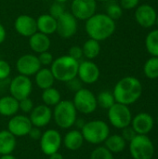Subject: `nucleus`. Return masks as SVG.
I'll use <instances>...</instances> for the list:
<instances>
[{
  "mask_svg": "<svg viewBox=\"0 0 158 159\" xmlns=\"http://www.w3.org/2000/svg\"><path fill=\"white\" fill-rule=\"evenodd\" d=\"M116 28L115 20L106 13H95L85 22V30L89 38L99 42L110 38Z\"/></svg>",
  "mask_w": 158,
  "mask_h": 159,
  "instance_id": "1",
  "label": "nucleus"
},
{
  "mask_svg": "<svg viewBox=\"0 0 158 159\" xmlns=\"http://www.w3.org/2000/svg\"><path fill=\"white\" fill-rule=\"evenodd\" d=\"M142 93V83L134 76L123 77L115 84L113 90L115 102L128 106L136 102L141 98Z\"/></svg>",
  "mask_w": 158,
  "mask_h": 159,
  "instance_id": "2",
  "label": "nucleus"
},
{
  "mask_svg": "<svg viewBox=\"0 0 158 159\" xmlns=\"http://www.w3.org/2000/svg\"><path fill=\"white\" fill-rule=\"evenodd\" d=\"M79 61L71 58L68 54L54 59L49 66L55 80L66 83L67 81L77 76Z\"/></svg>",
  "mask_w": 158,
  "mask_h": 159,
  "instance_id": "3",
  "label": "nucleus"
},
{
  "mask_svg": "<svg viewBox=\"0 0 158 159\" xmlns=\"http://www.w3.org/2000/svg\"><path fill=\"white\" fill-rule=\"evenodd\" d=\"M52 119L62 129H69L74 126L77 119V111L72 101L61 100L52 110Z\"/></svg>",
  "mask_w": 158,
  "mask_h": 159,
  "instance_id": "4",
  "label": "nucleus"
},
{
  "mask_svg": "<svg viewBox=\"0 0 158 159\" xmlns=\"http://www.w3.org/2000/svg\"><path fill=\"white\" fill-rule=\"evenodd\" d=\"M81 132L85 142L99 145L103 143L110 135V128L105 121L95 119L86 122Z\"/></svg>",
  "mask_w": 158,
  "mask_h": 159,
  "instance_id": "5",
  "label": "nucleus"
},
{
  "mask_svg": "<svg viewBox=\"0 0 158 159\" xmlns=\"http://www.w3.org/2000/svg\"><path fill=\"white\" fill-rule=\"evenodd\" d=\"M72 102L77 113L83 115H90L94 113L98 107L96 95L90 89L86 88H82L74 92Z\"/></svg>",
  "mask_w": 158,
  "mask_h": 159,
  "instance_id": "6",
  "label": "nucleus"
},
{
  "mask_svg": "<svg viewBox=\"0 0 158 159\" xmlns=\"http://www.w3.org/2000/svg\"><path fill=\"white\" fill-rule=\"evenodd\" d=\"M129 152L133 159H152L155 154L153 142L147 135H139L129 142Z\"/></svg>",
  "mask_w": 158,
  "mask_h": 159,
  "instance_id": "7",
  "label": "nucleus"
},
{
  "mask_svg": "<svg viewBox=\"0 0 158 159\" xmlns=\"http://www.w3.org/2000/svg\"><path fill=\"white\" fill-rule=\"evenodd\" d=\"M108 119L111 125L116 129H122L130 126L132 121V114L128 105L115 102L108 109Z\"/></svg>",
  "mask_w": 158,
  "mask_h": 159,
  "instance_id": "8",
  "label": "nucleus"
},
{
  "mask_svg": "<svg viewBox=\"0 0 158 159\" xmlns=\"http://www.w3.org/2000/svg\"><path fill=\"white\" fill-rule=\"evenodd\" d=\"M9 95L16 100L20 101L30 97L33 91V82L30 77L18 75L14 76L8 83Z\"/></svg>",
  "mask_w": 158,
  "mask_h": 159,
  "instance_id": "9",
  "label": "nucleus"
},
{
  "mask_svg": "<svg viewBox=\"0 0 158 159\" xmlns=\"http://www.w3.org/2000/svg\"><path fill=\"white\" fill-rule=\"evenodd\" d=\"M39 143L42 153L48 157L60 151L62 145V136L59 130L49 129L42 133Z\"/></svg>",
  "mask_w": 158,
  "mask_h": 159,
  "instance_id": "10",
  "label": "nucleus"
},
{
  "mask_svg": "<svg viewBox=\"0 0 158 159\" xmlns=\"http://www.w3.org/2000/svg\"><path fill=\"white\" fill-rule=\"evenodd\" d=\"M78 29V20L70 11H65L60 18L57 19L56 33L63 39L73 37Z\"/></svg>",
  "mask_w": 158,
  "mask_h": 159,
  "instance_id": "11",
  "label": "nucleus"
},
{
  "mask_svg": "<svg viewBox=\"0 0 158 159\" xmlns=\"http://www.w3.org/2000/svg\"><path fill=\"white\" fill-rule=\"evenodd\" d=\"M96 0H72L71 13L77 20H87L97 13Z\"/></svg>",
  "mask_w": 158,
  "mask_h": 159,
  "instance_id": "12",
  "label": "nucleus"
},
{
  "mask_svg": "<svg viewBox=\"0 0 158 159\" xmlns=\"http://www.w3.org/2000/svg\"><path fill=\"white\" fill-rule=\"evenodd\" d=\"M101 75V71L99 66L90 60H85L79 61L77 77L81 80L83 84L92 85L98 82Z\"/></svg>",
  "mask_w": 158,
  "mask_h": 159,
  "instance_id": "13",
  "label": "nucleus"
},
{
  "mask_svg": "<svg viewBox=\"0 0 158 159\" xmlns=\"http://www.w3.org/2000/svg\"><path fill=\"white\" fill-rule=\"evenodd\" d=\"M15 65L19 75H22L28 77L34 76L42 67L39 62L38 57L31 53L23 54L20 58H18Z\"/></svg>",
  "mask_w": 158,
  "mask_h": 159,
  "instance_id": "14",
  "label": "nucleus"
},
{
  "mask_svg": "<svg viewBox=\"0 0 158 159\" xmlns=\"http://www.w3.org/2000/svg\"><path fill=\"white\" fill-rule=\"evenodd\" d=\"M33 125L28 116L26 115H15L9 117L7 123V130L12 133L16 138L27 136L31 130Z\"/></svg>",
  "mask_w": 158,
  "mask_h": 159,
  "instance_id": "15",
  "label": "nucleus"
},
{
  "mask_svg": "<svg viewBox=\"0 0 158 159\" xmlns=\"http://www.w3.org/2000/svg\"><path fill=\"white\" fill-rule=\"evenodd\" d=\"M28 116L34 127L40 129L45 128L52 120V108L44 103L38 104L34 107Z\"/></svg>",
  "mask_w": 158,
  "mask_h": 159,
  "instance_id": "16",
  "label": "nucleus"
},
{
  "mask_svg": "<svg viewBox=\"0 0 158 159\" xmlns=\"http://www.w3.org/2000/svg\"><path fill=\"white\" fill-rule=\"evenodd\" d=\"M15 31L23 37H30L37 32L36 20L28 14L19 15L14 20Z\"/></svg>",
  "mask_w": 158,
  "mask_h": 159,
  "instance_id": "17",
  "label": "nucleus"
},
{
  "mask_svg": "<svg viewBox=\"0 0 158 159\" xmlns=\"http://www.w3.org/2000/svg\"><path fill=\"white\" fill-rule=\"evenodd\" d=\"M157 13L156 9L147 4L138 6L135 10V20L143 28H150L156 24Z\"/></svg>",
  "mask_w": 158,
  "mask_h": 159,
  "instance_id": "18",
  "label": "nucleus"
},
{
  "mask_svg": "<svg viewBox=\"0 0 158 159\" xmlns=\"http://www.w3.org/2000/svg\"><path fill=\"white\" fill-rule=\"evenodd\" d=\"M154 118L150 114L140 113L132 118L131 127L139 135H147L154 129Z\"/></svg>",
  "mask_w": 158,
  "mask_h": 159,
  "instance_id": "19",
  "label": "nucleus"
},
{
  "mask_svg": "<svg viewBox=\"0 0 158 159\" xmlns=\"http://www.w3.org/2000/svg\"><path fill=\"white\" fill-rule=\"evenodd\" d=\"M51 40L49 35L42 34L40 32L34 33L29 37V47L34 53H42L47 51L50 48Z\"/></svg>",
  "mask_w": 158,
  "mask_h": 159,
  "instance_id": "20",
  "label": "nucleus"
},
{
  "mask_svg": "<svg viewBox=\"0 0 158 159\" xmlns=\"http://www.w3.org/2000/svg\"><path fill=\"white\" fill-rule=\"evenodd\" d=\"M85 143L82 132L79 129H71L62 137V145L69 151L79 150Z\"/></svg>",
  "mask_w": 158,
  "mask_h": 159,
  "instance_id": "21",
  "label": "nucleus"
},
{
  "mask_svg": "<svg viewBox=\"0 0 158 159\" xmlns=\"http://www.w3.org/2000/svg\"><path fill=\"white\" fill-rule=\"evenodd\" d=\"M36 27L37 32L50 35L56 33L57 30V20L53 18L48 13L41 14L36 19Z\"/></svg>",
  "mask_w": 158,
  "mask_h": 159,
  "instance_id": "22",
  "label": "nucleus"
},
{
  "mask_svg": "<svg viewBox=\"0 0 158 159\" xmlns=\"http://www.w3.org/2000/svg\"><path fill=\"white\" fill-rule=\"evenodd\" d=\"M19 101L11 95H5L0 98V116L11 117L18 114Z\"/></svg>",
  "mask_w": 158,
  "mask_h": 159,
  "instance_id": "23",
  "label": "nucleus"
},
{
  "mask_svg": "<svg viewBox=\"0 0 158 159\" xmlns=\"http://www.w3.org/2000/svg\"><path fill=\"white\" fill-rule=\"evenodd\" d=\"M34 76L35 85L42 90L53 87L56 81L52 72L48 67H41Z\"/></svg>",
  "mask_w": 158,
  "mask_h": 159,
  "instance_id": "24",
  "label": "nucleus"
},
{
  "mask_svg": "<svg viewBox=\"0 0 158 159\" xmlns=\"http://www.w3.org/2000/svg\"><path fill=\"white\" fill-rule=\"evenodd\" d=\"M17 146V138L7 129L0 130V156L12 154Z\"/></svg>",
  "mask_w": 158,
  "mask_h": 159,
  "instance_id": "25",
  "label": "nucleus"
},
{
  "mask_svg": "<svg viewBox=\"0 0 158 159\" xmlns=\"http://www.w3.org/2000/svg\"><path fill=\"white\" fill-rule=\"evenodd\" d=\"M103 143V146H105L112 154H119L123 152L127 146V142L119 134L109 135Z\"/></svg>",
  "mask_w": 158,
  "mask_h": 159,
  "instance_id": "26",
  "label": "nucleus"
},
{
  "mask_svg": "<svg viewBox=\"0 0 158 159\" xmlns=\"http://www.w3.org/2000/svg\"><path fill=\"white\" fill-rule=\"evenodd\" d=\"M101 49L102 48H101L100 42L92 38H88V40H86L82 46L84 58H86L87 60H90V61L94 60L100 55Z\"/></svg>",
  "mask_w": 158,
  "mask_h": 159,
  "instance_id": "27",
  "label": "nucleus"
},
{
  "mask_svg": "<svg viewBox=\"0 0 158 159\" xmlns=\"http://www.w3.org/2000/svg\"><path fill=\"white\" fill-rule=\"evenodd\" d=\"M41 100L44 104L52 108L61 101V92L56 88L51 87L42 90Z\"/></svg>",
  "mask_w": 158,
  "mask_h": 159,
  "instance_id": "28",
  "label": "nucleus"
},
{
  "mask_svg": "<svg viewBox=\"0 0 158 159\" xmlns=\"http://www.w3.org/2000/svg\"><path fill=\"white\" fill-rule=\"evenodd\" d=\"M147 51L154 57H158V29L151 31L145 38Z\"/></svg>",
  "mask_w": 158,
  "mask_h": 159,
  "instance_id": "29",
  "label": "nucleus"
},
{
  "mask_svg": "<svg viewBox=\"0 0 158 159\" xmlns=\"http://www.w3.org/2000/svg\"><path fill=\"white\" fill-rule=\"evenodd\" d=\"M97 103L98 106H100L102 109H106L108 110L109 108H111L116 102L115 100L114 94L111 91L108 90H103L101 91L97 96Z\"/></svg>",
  "mask_w": 158,
  "mask_h": 159,
  "instance_id": "30",
  "label": "nucleus"
},
{
  "mask_svg": "<svg viewBox=\"0 0 158 159\" xmlns=\"http://www.w3.org/2000/svg\"><path fill=\"white\" fill-rule=\"evenodd\" d=\"M144 75L150 79L158 78V57L150 58L143 66Z\"/></svg>",
  "mask_w": 158,
  "mask_h": 159,
  "instance_id": "31",
  "label": "nucleus"
},
{
  "mask_svg": "<svg viewBox=\"0 0 158 159\" xmlns=\"http://www.w3.org/2000/svg\"><path fill=\"white\" fill-rule=\"evenodd\" d=\"M90 159H115L112 154L105 146L96 147L90 154Z\"/></svg>",
  "mask_w": 158,
  "mask_h": 159,
  "instance_id": "32",
  "label": "nucleus"
},
{
  "mask_svg": "<svg viewBox=\"0 0 158 159\" xmlns=\"http://www.w3.org/2000/svg\"><path fill=\"white\" fill-rule=\"evenodd\" d=\"M106 14L111 19L115 20H118L121 18V16L123 14V8L121 7V6L119 4L112 3V4L108 5V7L106 8Z\"/></svg>",
  "mask_w": 158,
  "mask_h": 159,
  "instance_id": "33",
  "label": "nucleus"
},
{
  "mask_svg": "<svg viewBox=\"0 0 158 159\" xmlns=\"http://www.w3.org/2000/svg\"><path fill=\"white\" fill-rule=\"evenodd\" d=\"M65 11H66V10H65V7H64V4L59 3V2H56V1H55V2L50 6V7H49V9H48V14L51 15L53 18H55V19L57 20V19L60 18Z\"/></svg>",
  "mask_w": 158,
  "mask_h": 159,
  "instance_id": "34",
  "label": "nucleus"
},
{
  "mask_svg": "<svg viewBox=\"0 0 158 159\" xmlns=\"http://www.w3.org/2000/svg\"><path fill=\"white\" fill-rule=\"evenodd\" d=\"M34 102L32 101V99L30 97L19 101V109L24 115L30 114L32 112V110L34 109Z\"/></svg>",
  "mask_w": 158,
  "mask_h": 159,
  "instance_id": "35",
  "label": "nucleus"
},
{
  "mask_svg": "<svg viewBox=\"0 0 158 159\" xmlns=\"http://www.w3.org/2000/svg\"><path fill=\"white\" fill-rule=\"evenodd\" d=\"M38 60H39V62L41 64V66L43 67H47V66H50L51 63L53 62L54 61V56L51 52H49L48 50L47 51H45V52H42V53H39L38 54Z\"/></svg>",
  "mask_w": 158,
  "mask_h": 159,
  "instance_id": "36",
  "label": "nucleus"
},
{
  "mask_svg": "<svg viewBox=\"0 0 158 159\" xmlns=\"http://www.w3.org/2000/svg\"><path fill=\"white\" fill-rule=\"evenodd\" d=\"M11 74V66L10 64L5 61L0 59V80H7Z\"/></svg>",
  "mask_w": 158,
  "mask_h": 159,
  "instance_id": "37",
  "label": "nucleus"
},
{
  "mask_svg": "<svg viewBox=\"0 0 158 159\" xmlns=\"http://www.w3.org/2000/svg\"><path fill=\"white\" fill-rule=\"evenodd\" d=\"M68 55L76 60L77 61H81L82 59L84 58V55H83V50H82V47H79V46H73L69 48V51H68Z\"/></svg>",
  "mask_w": 158,
  "mask_h": 159,
  "instance_id": "38",
  "label": "nucleus"
},
{
  "mask_svg": "<svg viewBox=\"0 0 158 159\" xmlns=\"http://www.w3.org/2000/svg\"><path fill=\"white\" fill-rule=\"evenodd\" d=\"M65 84H66L67 88L71 91H73L74 93L76 92V91H78L79 89H81L83 88V85H84L77 76L74 77V78H73V79H71V80H69V81H67Z\"/></svg>",
  "mask_w": 158,
  "mask_h": 159,
  "instance_id": "39",
  "label": "nucleus"
},
{
  "mask_svg": "<svg viewBox=\"0 0 158 159\" xmlns=\"http://www.w3.org/2000/svg\"><path fill=\"white\" fill-rule=\"evenodd\" d=\"M136 135H137V133L135 132V130L133 129V128L130 127V126H128V127L122 129V134H121V136L124 138V140L126 142L132 141L136 137Z\"/></svg>",
  "mask_w": 158,
  "mask_h": 159,
  "instance_id": "40",
  "label": "nucleus"
},
{
  "mask_svg": "<svg viewBox=\"0 0 158 159\" xmlns=\"http://www.w3.org/2000/svg\"><path fill=\"white\" fill-rule=\"evenodd\" d=\"M140 0H120V6L123 9H133L139 6Z\"/></svg>",
  "mask_w": 158,
  "mask_h": 159,
  "instance_id": "41",
  "label": "nucleus"
},
{
  "mask_svg": "<svg viewBox=\"0 0 158 159\" xmlns=\"http://www.w3.org/2000/svg\"><path fill=\"white\" fill-rule=\"evenodd\" d=\"M42 133L43 132L41 131V129L40 128H37V127H34L33 126L27 136H29L34 141H39L40 138H41V136H42Z\"/></svg>",
  "mask_w": 158,
  "mask_h": 159,
  "instance_id": "42",
  "label": "nucleus"
},
{
  "mask_svg": "<svg viewBox=\"0 0 158 159\" xmlns=\"http://www.w3.org/2000/svg\"><path fill=\"white\" fill-rule=\"evenodd\" d=\"M6 38H7V31H6V28L0 22V45L2 43H4V41L6 40Z\"/></svg>",
  "mask_w": 158,
  "mask_h": 159,
  "instance_id": "43",
  "label": "nucleus"
},
{
  "mask_svg": "<svg viewBox=\"0 0 158 159\" xmlns=\"http://www.w3.org/2000/svg\"><path fill=\"white\" fill-rule=\"evenodd\" d=\"M85 123H86V121H85V120H83V119H81V118H78V117H77V119L75 120L74 126L76 127V129L81 130V129H82V128L84 127Z\"/></svg>",
  "mask_w": 158,
  "mask_h": 159,
  "instance_id": "44",
  "label": "nucleus"
},
{
  "mask_svg": "<svg viewBox=\"0 0 158 159\" xmlns=\"http://www.w3.org/2000/svg\"><path fill=\"white\" fill-rule=\"evenodd\" d=\"M48 159H64V157L60 152H57V153H54V154L48 156Z\"/></svg>",
  "mask_w": 158,
  "mask_h": 159,
  "instance_id": "45",
  "label": "nucleus"
},
{
  "mask_svg": "<svg viewBox=\"0 0 158 159\" xmlns=\"http://www.w3.org/2000/svg\"><path fill=\"white\" fill-rule=\"evenodd\" d=\"M0 159H17V157L12 154H8V155H1Z\"/></svg>",
  "mask_w": 158,
  "mask_h": 159,
  "instance_id": "46",
  "label": "nucleus"
},
{
  "mask_svg": "<svg viewBox=\"0 0 158 159\" xmlns=\"http://www.w3.org/2000/svg\"><path fill=\"white\" fill-rule=\"evenodd\" d=\"M56 2H59V3H62V4H64V3H66L67 1H69V0H55Z\"/></svg>",
  "mask_w": 158,
  "mask_h": 159,
  "instance_id": "47",
  "label": "nucleus"
},
{
  "mask_svg": "<svg viewBox=\"0 0 158 159\" xmlns=\"http://www.w3.org/2000/svg\"><path fill=\"white\" fill-rule=\"evenodd\" d=\"M97 2H106V1H109V0H96Z\"/></svg>",
  "mask_w": 158,
  "mask_h": 159,
  "instance_id": "48",
  "label": "nucleus"
},
{
  "mask_svg": "<svg viewBox=\"0 0 158 159\" xmlns=\"http://www.w3.org/2000/svg\"><path fill=\"white\" fill-rule=\"evenodd\" d=\"M156 23L157 24V26H158V14H157V17H156Z\"/></svg>",
  "mask_w": 158,
  "mask_h": 159,
  "instance_id": "49",
  "label": "nucleus"
},
{
  "mask_svg": "<svg viewBox=\"0 0 158 159\" xmlns=\"http://www.w3.org/2000/svg\"><path fill=\"white\" fill-rule=\"evenodd\" d=\"M157 124H158V117H157Z\"/></svg>",
  "mask_w": 158,
  "mask_h": 159,
  "instance_id": "50",
  "label": "nucleus"
},
{
  "mask_svg": "<svg viewBox=\"0 0 158 159\" xmlns=\"http://www.w3.org/2000/svg\"><path fill=\"white\" fill-rule=\"evenodd\" d=\"M0 59H1V58H0Z\"/></svg>",
  "mask_w": 158,
  "mask_h": 159,
  "instance_id": "51",
  "label": "nucleus"
}]
</instances>
